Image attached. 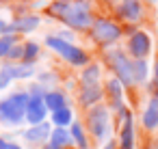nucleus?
Here are the masks:
<instances>
[{"instance_id": "obj_11", "label": "nucleus", "mask_w": 158, "mask_h": 149, "mask_svg": "<svg viewBox=\"0 0 158 149\" xmlns=\"http://www.w3.org/2000/svg\"><path fill=\"white\" fill-rule=\"evenodd\" d=\"M143 123H145V127H149V130L158 127V104H156V102H152V104L147 106V110L143 112Z\"/></svg>"}, {"instance_id": "obj_30", "label": "nucleus", "mask_w": 158, "mask_h": 149, "mask_svg": "<svg viewBox=\"0 0 158 149\" xmlns=\"http://www.w3.org/2000/svg\"><path fill=\"white\" fill-rule=\"evenodd\" d=\"M156 78H158V63H156Z\"/></svg>"}, {"instance_id": "obj_1", "label": "nucleus", "mask_w": 158, "mask_h": 149, "mask_svg": "<svg viewBox=\"0 0 158 149\" xmlns=\"http://www.w3.org/2000/svg\"><path fill=\"white\" fill-rule=\"evenodd\" d=\"M28 95L26 93H15L7 99L0 102V121L5 125H15L24 119L26 108H28Z\"/></svg>"}, {"instance_id": "obj_3", "label": "nucleus", "mask_w": 158, "mask_h": 149, "mask_svg": "<svg viewBox=\"0 0 158 149\" xmlns=\"http://www.w3.org/2000/svg\"><path fill=\"white\" fill-rule=\"evenodd\" d=\"M46 43H48L52 50H56L63 58H67L72 65H85V63H87V54H85L82 50H78L76 46L67 43L65 39H59V37H48V39H46Z\"/></svg>"}, {"instance_id": "obj_17", "label": "nucleus", "mask_w": 158, "mask_h": 149, "mask_svg": "<svg viewBox=\"0 0 158 149\" xmlns=\"http://www.w3.org/2000/svg\"><path fill=\"white\" fill-rule=\"evenodd\" d=\"M52 121H54L59 127H65V125L72 121V110H69V108H61V110H56L54 117H52Z\"/></svg>"}, {"instance_id": "obj_6", "label": "nucleus", "mask_w": 158, "mask_h": 149, "mask_svg": "<svg viewBox=\"0 0 158 149\" xmlns=\"http://www.w3.org/2000/svg\"><path fill=\"white\" fill-rule=\"evenodd\" d=\"M37 93H39V91H35V93L31 95V99H28V108H26V119H28L33 125H39V123L44 121V117H46V110H48L46 99H41Z\"/></svg>"}, {"instance_id": "obj_19", "label": "nucleus", "mask_w": 158, "mask_h": 149, "mask_svg": "<svg viewBox=\"0 0 158 149\" xmlns=\"http://www.w3.org/2000/svg\"><path fill=\"white\" fill-rule=\"evenodd\" d=\"M9 71H11V78H28V76H33V67L31 65H20V67H11L9 65Z\"/></svg>"}, {"instance_id": "obj_5", "label": "nucleus", "mask_w": 158, "mask_h": 149, "mask_svg": "<svg viewBox=\"0 0 158 149\" xmlns=\"http://www.w3.org/2000/svg\"><path fill=\"white\" fill-rule=\"evenodd\" d=\"M119 35H121V30H119V26L113 24V22L98 20V22L93 24V39L100 41V43H110V41H115Z\"/></svg>"}, {"instance_id": "obj_13", "label": "nucleus", "mask_w": 158, "mask_h": 149, "mask_svg": "<svg viewBox=\"0 0 158 149\" xmlns=\"http://www.w3.org/2000/svg\"><path fill=\"white\" fill-rule=\"evenodd\" d=\"M37 24H39V20L28 15V18H20V20H15V22H13L7 30H33Z\"/></svg>"}, {"instance_id": "obj_21", "label": "nucleus", "mask_w": 158, "mask_h": 149, "mask_svg": "<svg viewBox=\"0 0 158 149\" xmlns=\"http://www.w3.org/2000/svg\"><path fill=\"white\" fill-rule=\"evenodd\" d=\"M72 136H74V140L78 143V147H82V149H87V140H85V132H82V127H80L78 123H74V125H72Z\"/></svg>"}, {"instance_id": "obj_12", "label": "nucleus", "mask_w": 158, "mask_h": 149, "mask_svg": "<svg viewBox=\"0 0 158 149\" xmlns=\"http://www.w3.org/2000/svg\"><path fill=\"white\" fill-rule=\"evenodd\" d=\"M50 134V125L48 123H39V125H35V127H31L24 136L28 138V140H33V143H37V140H44L46 136Z\"/></svg>"}, {"instance_id": "obj_29", "label": "nucleus", "mask_w": 158, "mask_h": 149, "mask_svg": "<svg viewBox=\"0 0 158 149\" xmlns=\"http://www.w3.org/2000/svg\"><path fill=\"white\" fill-rule=\"evenodd\" d=\"M5 28H7V26H5V22H0V33H2Z\"/></svg>"}, {"instance_id": "obj_16", "label": "nucleus", "mask_w": 158, "mask_h": 149, "mask_svg": "<svg viewBox=\"0 0 158 149\" xmlns=\"http://www.w3.org/2000/svg\"><path fill=\"white\" fill-rule=\"evenodd\" d=\"M69 143H72V134L65 132L63 127H59V130L52 132V145H56L59 149H61V147H67Z\"/></svg>"}, {"instance_id": "obj_8", "label": "nucleus", "mask_w": 158, "mask_h": 149, "mask_svg": "<svg viewBox=\"0 0 158 149\" xmlns=\"http://www.w3.org/2000/svg\"><path fill=\"white\" fill-rule=\"evenodd\" d=\"M149 37L145 33H134L130 37V52L136 56V58H143L147 52H149Z\"/></svg>"}, {"instance_id": "obj_24", "label": "nucleus", "mask_w": 158, "mask_h": 149, "mask_svg": "<svg viewBox=\"0 0 158 149\" xmlns=\"http://www.w3.org/2000/svg\"><path fill=\"white\" fill-rule=\"evenodd\" d=\"M37 52H39L37 43H28V46H26V50H24V56H26V58H35V56H37Z\"/></svg>"}, {"instance_id": "obj_7", "label": "nucleus", "mask_w": 158, "mask_h": 149, "mask_svg": "<svg viewBox=\"0 0 158 149\" xmlns=\"http://www.w3.org/2000/svg\"><path fill=\"white\" fill-rule=\"evenodd\" d=\"M89 123H91L93 134H95L98 138H104L106 127H108V115H106V110H104L102 106L93 108V110H91V117H89Z\"/></svg>"}, {"instance_id": "obj_26", "label": "nucleus", "mask_w": 158, "mask_h": 149, "mask_svg": "<svg viewBox=\"0 0 158 149\" xmlns=\"http://www.w3.org/2000/svg\"><path fill=\"white\" fill-rule=\"evenodd\" d=\"M9 56H15V58H18V56H22V48H13V50L9 52Z\"/></svg>"}, {"instance_id": "obj_15", "label": "nucleus", "mask_w": 158, "mask_h": 149, "mask_svg": "<svg viewBox=\"0 0 158 149\" xmlns=\"http://www.w3.org/2000/svg\"><path fill=\"white\" fill-rule=\"evenodd\" d=\"M98 80H100V69H98L95 65H91V67H87V69L82 71V84H85V87H95Z\"/></svg>"}, {"instance_id": "obj_25", "label": "nucleus", "mask_w": 158, "mask_h": 149, "mask_svg": "<svg viewBox=\"0 0 158 149\" xmlns=\"http://www.w3.org/2000/svg\"><path fill=\"white\" fill-rule=\"evenodd\" d=\"M0 149H20V147L13 143H7V140H0Z\"/></svg>"}, {"instance_id": "obj_4", "label": "nucleus", "mask_w": 158, "mask_h": 149, "mask_svg": "<svg viewBox=\"0 0 158 149\" xmlns=\"http://www.w3.org/2000/svg\"><path fill=\"white\" fill-rule=\"evenodd\" d=\"M108 63L113 65V69L117 71L119 80L126 82V84H132L136 78H134V65L126 58V54L121 52H108Z\"/></svg>"}, {"instance_id": "obj_20", "label": "nucleus", "mask_w": 158, "mask_h": 149, "mask_svg": "<svg viewBox=\"0 0 158 149\" xmlns=\"http://www.w3.org/2000/svg\"><path fill=\"white\" fill-rule=\"evenodd\" d=\"M108 91H110V95L115 99V108H117L119 106V99H121V82L119 80H110L108 82Z\"/></svg>"}, {"instance_id": "obj_28", "label": "nucleus", "mask_w": 158, "mask_h": 149, "mask_svg": "<svg viewBox=\"0 0 158 149\" xmlns=\"http://www.w3.org/2000/svg\"><path fill=\"white\" fill-rule=\"evenodd\" d=\"M46 149H59V147H56V145H52V143H50V145H48V147H46Z\"/></svg>"}, {"instance_id": "obj_9", "label": "nucleus", "mask_w": 158, "mask_h": 149, "mask_svg": "<svg viewBox=\"0 0 158 149\" xmlns=\"http://www.w3.org/2000/svg\"><path fill=\"white\" fill-rule=\"evenodd\" d=\"M119 13H121V18H126L130 22H136L141 18V5H139V0H123V5L119 7Z\"/></svg>"}, {"instance_id": "obj_27", "label": "nucleus", "mask_w": 158, "mask_h": 149, "mask_svg": "<svg viewBox=\"0 0 158 149\" xmlns=\"http://www.w3.org/2000/svg\"><path fill=\"white\" fill-rule=\"evenodd\" d=\"M104 149H115V143H108V145H106Z\"/></svg>"}, {"instance_id": "obj_22", "label": "nucleus", "mask_w": 158, "mask_h": 149, "mask_svg": "<svg viewBox=\"0 0 158 149\" xmlns=\"http://www.w3.org/2000/svg\"><path fill=\"white\" fill-rule=\"evenodd\" d=\"M145 76H147V65H145V61H139L134 65V78L136 80H145Z\"/></svg>"}, {"instance_id": "obj_23", "label": "nucleus", "mask_w": 158, "mask_h": 149, "mask_svg": "<svg viewBox=\"0 0 158 149\" xmlns=\"http://www.w3.org/2000/svg\"><path fill=\"white\" fill-rule=\"evenodd\" d=\"M13 50V39L11 37H5V39H0V56H5Z\"/></svg>"}, {"instance_id": "obj_10", "label": "nucleus", "mask_w": 158, "mask_h": 149, "mask_svg": "<svg viewBox=\"0 0 158 149\" xmlns=\"http://www.w3.org/2000/svg\"><path fill=\"white\" fill-rule=\"evenodd\" d=\"M134 132H132V119L130 112H123V127H121V149H132Z\"/></svg>"}, {"instance_id": "obj_18", "label": "nucleus", "mask_w": 158, "mask_h": 149, "mask_svg": "<svg viewBox=\"0 0 158 149\" xmlns=\"http://www.w3.org/2000/svg\"><path fill=\"white\" fill-rule=\"evenodd\" d=\"M98 99H100V87H98V84L82 89V102H85V104H93V102H98Z\"/></svg>"}, {"instance_id": "obj_2", "label": "nucleus", "mask_w": 158, "mask_h": 149, "mask_svg": "<svg viewBox=\"0 0 158 149\" xmlns=\"http://www.w3.org/2000/svg\"><path fill=\"white\" fill-rule=\"evenodd\" d=\"M63 20L74 26V28H87L91 24V18H89V2L87 0H76V2H69L65 13H63Z\"/></svg>"}, {"instance_id": "obj_14", "label": "nucleus", "mask_w": 158, "mask_h": 149, "mask_svg": "<svg viewBox=\"0 0 158 149\" xmlns=\"http://www.w3.org/2000/svg\"><path fill=\"white\" fill-rule=\"evenodd\" d=\"M46 106L50 108V110H61V108H65V97L61 95V93H46Z\"/></svg>"}]
</instances>
